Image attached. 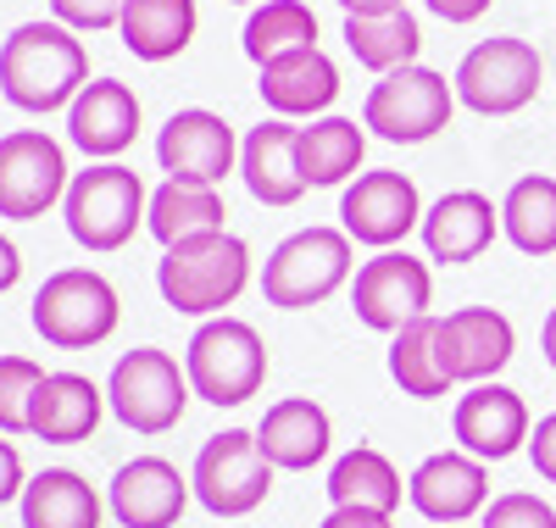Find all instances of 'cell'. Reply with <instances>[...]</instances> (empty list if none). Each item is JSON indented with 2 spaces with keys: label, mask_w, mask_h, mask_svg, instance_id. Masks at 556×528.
<instances>
[{
  "label": "cell",
  "mask_w": 556,
  "mask_h": 528,
  "mask_svg": "<svg viewBox=\"0 0 556 528\" xmlns=\"http://www.w3.org/2000/svg\"><path fill=\"white\" fill-rule=\"evenodd\" d=\"M156 162H162L167 178H184V184H223L240 167V146H235V128L217 112L190 106V112H173L162 123Z\"/></svg>",
  "instance_id": "9a60e30c"
},
{
  "label": "cell",
  "mask_w": 556,
  "mask_h": 528,
  "mask_svg": "<svg viewBox=\"0 0 556 528\" xmlns=\"http://www.w3.org/2000/svg\"><path fill=\"white\" fill-rule=\"evenodd\" d=\"M256 445H262V456H267L278 473H306V467H317L323 456H329L334 423H329V412H323L317 401L290 395V401H273V406L262 412Z\"/></svg>",
  "instance_id": "7402d4cb"
},
{
  "label": "cell",
  "mask_w": 556,
  "mask_h": 528,
  "mask_svg": "<svg viewBox=\"0 0 556 528\" xmlns=\"http://www.w3.org/2000/svg\"><path fill=\"white\" fill-rule=\"evenodd\" d=\"M340 228L356 246L395 251L412 228H424V201L406 173H356V184L340 196Z\"/></svg>",
  "instance_id": "4fadbf2b"
},
{
  "label": "cell",
  "mask_w": 556,
  "mask_h": 528,
  "mask_svg": "<svg viewBox=\"0 0 556 528\" xmlns=\"http://www.w3.org/2000/svg\"><path fill=\"white\" fill-rule=\"evenodd\" d=\"M262 101L278 112V117H317L334 106L340 95V67L317 51V45H301L290 56H273L262 67Z\"/></svg>",
  "instance_id": "603a6c76"
},
{
  "label": "cell",
  "mask_w": 556,
  "mask_h": 528,
  "mask_svg": "<svg viewBox=\"0 0 556 528\" xmlns=\"http://www.w3.org/2000/svg\"><path fill=\"white\" fill-rule=\"evenodd\" d=\"M429 12L440 23H479L490 12V0H429Z\"/></svg>",
  "instance_id": "ab89813d"
},
{
  "label": "cell",
  "mask_w": 556,
  "mask_h": 528,
  "mask_svg": "<svg viewBox=\"0 0 556 528\" xmlns=\"http://www.w3.org/2000/svg\"><path fill=\"white\" fill-rule=\"evenodd\" d=\"M190 390L212 406H245L267 384V345L262 334L240 317H206L184 351Z\"/></svg>",
  "instance_id": "5b68a950"
},
{
  "label": "cell",
  "mask_w": 556,
  "mask_h": 528,
  "mask_svg": "<svg viewBox=\"0 0 556 528\" xmlns=\"http://www.w3.org/2000/svg\"><path fill=\"white\" fill-rule=\"evenodd\" d=\"M123 7H128V0H51L56 23H62V28H78V34L117 28V23H123Z\"/></svg>",
  "instance_id": "d590c367"
},
{
  "label": "cell",
  "mask_w": 556,
  "mask_h": 528,
  "mask_svg": "<svg viewBox=\"0 0 556 528\" xmlns=\"http://www.w3.org/2000/svg\"><path fill=\"white\" fill-rule=\"evenodd\" d=\"M273 462L262 456L256 435H245V428H223V435H212L195 456V501L212 512V517H251L267 490H273Z\"/></svg>",
  "instance_id": "9c48e42d"
},
{
  "label": "cell",
  "mask_w": 556,
  "mask_h": 528,
  "mask_svg": "<svg viewBox=\"0 0 556 528\" xmlns=\"http://www.w3.org/2000/svg\"><path fill=\"white\" fill-rule=\"evenodd\" d=\"M456 101L479 117H513L540 89V51L529 39H479L456 67Z\"/></svg>",
  "instance_id": "30bf717a"
},
{
  "label": "cell",
  "mask_w": 556,
  "mask_h": 528,
  "mask_svg": "<svg viewBox=\"0 0 556 528\" xmlns=\"http://www.w3.org/2000/svg\"><path fill=\"white\" fill-rule=\"evenodd\" d=\"M190 373H184L167 351L156 345H139L128 356H117L112 378H106V406L123 428H134V435H167V428L184 423V412H190Z\"/></svg>",
  "instance_id": "8992f818"
},
{
  "label": "cell",
  "mask_w": 556,
  "mask_h": 528,
  "mask_svg": "<svg viewBox=\"0 0 556 528\" xmlns=\"http://www.w3.org/2000/svg\"><path fill=\"white\" fill-rule=\"evenodd\" d=\"M117 323H123V301L112 290V278L96 267H62L34 296V334L56 351L106 345Z\"/></svg>",
  "instance_id": "277c9868"
},
{
  "label": "cell",
  "mask_w": 556,
  "mask_h": 528,
  "mask_svg": "<svg viewBox=\"0 0 556 528\" xmlns=\"http://www.w3.org/2000/svg\"><path fill=\"white\" fill-rule=\"evenodd\" d=\"M23 490H28V473H23V456H17V445L0 435V506L7 501H23Z\"/></svg>",
  "instance_id": "74e56055"
},
{
  "label": "cell",
  "mask_w": 556,
  "mask_h": 528,
  "mask_svg": "<svg viewBox=\"0 0 556 528\" xmlns=\"http://www.w3.org/2000/svg\"><path fill=\"white\" fill-rule=\"evenodd\" d=\"M89 84V56L62 23H17L0 45V95L17 112H62Z\"/></svg>",
  "instance_id": "6da1fadb"
},
{
  "label": "cell",
  "mask_w": 556,
  "mask_h": 528,
  "mask_svg": "<svg viewBox=\"0 0 556 528\" xmlns=\"http://www.w3.org/2000/svg\"><path fill=\"white\" fill-rule=\"evenodd\" d=\"M351 278V234L345 228H301L285 246H273L262 267V296L278 312L323 306Z\"/></svg>",
  "instance_id": "52a82bcc"
},
{
  "label": "cell",
  "mask_w": 556,
  "mask_h": 528,
  "mask_svg": "<svg viewBox=\"0 0 556 528\" xmlns=\"http://www.w3.org/2000/svg\"><path fill=\"white\" fill-rule=\"evenodd\" d=\"M345 17H384V12H406V0H340Z\"/></svg>",
  "instance_id": "b9f144b4"
},
{
  "label": "cell",
  "mask_w": 556,
  "mask_h": 528,
  "mask_svg": "<svg viewBox=\"0 0 556 528\" xmlns=\"http://www.w3.org/2000/svg\"><path fill=\"white\" fill-rule=\"evenodd\" d=\"M406 501L424 512L429 523L456 528L468 517H484V506H490V473L468 451H434V456H424L412 467Z\"/></svg>",
  "instance_id": "e0dca14e"
},
{
  "label": "cell",
  "mask_w": 556,
  "mask_h": 528,
  "mask_svg": "<svg viewBox=\"0 0 556 528\" xmlns=\"http://www.w3.org/2000/svg\"><path fill=\"white\" fill-rule=\"evenodd\" d=\"M429 301H434V273L412 251H379L374 262H362L356 278H351L356 323L379 328V334H401L406 323L429 317Z\"/></svg>",
  "instance_id": "8fae6325"
},
{
  "label": "cell",
  "mask_w": 556,
  "mask_h": 528,
  "mask_svg": "<svg viewBox=\"0 0 556 528\" xmlns=\"http://www.w3.org/2000/svg\"><path fill=\"white\" fill-rule=\"evenodd\" d=\"M456 112V84H445L429 67H395L367 89L362 128H374L390 146H424L440 128H451Z\"/></svg>",
  "instance_id": "ba28073f"
},
{
  "label": "cell",
  "mask_w": 556,
  "mask_h": 528,
  "mask_svg": "<svg viewBox=\"0 0 556 528\" xmlns=\"http://www.w3.org/2000/svg\"><path fill=\"white\" fill-rule=\"evenodd\" d=\"M451 435L456 445L479 456V462H506V456H518L529 451V406L518 390H506V384H468V395L456 401L451 412Z\"/></svg>",
  "instance_id": "2e32d148"
},
{
  "label": "cell",
  "mask_w": 556,
  "mask_h": 528,
  "mask_svg": "<svg viewBox=\"0 0 556 528\" xmlns=\"http://www.w3.org/2000/svg\"><path fill=\"white\" fill-rule=\"evenodd\" d=\"M23 528H101V495L73 467H45L23 490Z\"/></svg>",
  "instance_id": "d4e9b609"
},
{
  "label": "cell",
  "mask_w": 556,
  "mask_h": 528,
  "mask_svg": "<svg viewBox=\"0 0 556 528\" xmlns=\"http://www.w3.org/2000/svg\"><path fill=\"white\" fill-rule=\"evenodd\" d=\"M501 234V206L479 189H451L424 212V251L429 262L462 267V262H479Z\"/></svg>",
  "instance_id": "d6986e66"
},
{
  "label": "cell",
  "mask_w": 556,
  "mask_h": 528,
  "mask_svg": "<svg viewBox=\"0 0 556 528\" xmlns=\"http://www.w3.org/2000/svg\"><path fill=\"white\" fill-rule=\"evenodd\" d=\"M45 384V367L28 356H0V435H28V406Z\"/></svg>",
  "instance_id": "836d02e7"
},
{
  "label": "cell",
  "mask_w": 556,
  "mask_h": 528,
  "mask_svg": "<svg viewBox=\"0 0 556 528\" xmlns=\"http://www.w3.org/2000/svg\"><path fill=\"white\" fill-rule=\"evenodd\" d=\"M106 417V390L84 373H45L28 406V435L45 445H84L96 440V428Z\"/></svg>",
  "instance_id": "ffe728a7"
},
{
  "label": "cell",
  "mask_w": 556,
  "mask_h": 528,
  "mask_svg": "<svg viewBox=\"0 0 556 528\" xmlns=\"http://www.w3.org/2000/svg\"><path fill=\"white\" fill-rule=\"evenodd\" d=\"M17 278H23V256H17V246H12V239L0 234V296H7Z\"/></svg>",
  "instance_id": "60d3db41"
},
{
  "label": "cell",
  "mask_w": 556,
  "mask_h": 528,
  "mask_svg": "<svg viewBox=\"0 0 556 528\" xmlns=\"http://www.w3.org/2000/svg\"><path fill=\"white\" fill-rule=\"evenodd\" d=\"M245 284H251V246L228 228L190 239V246H173L156 262V290L184 317H223V306L245 296Z\"/></svg>",
  "instance_id": "7a4b0ae2"
},
{
  "label": "cell",
  "mask_w": 556,
  "mask_h": 528,
  "mask_svg": "<svg viewBox=\"0 0 556 528\" xmlns=\"http://www.w3.org/2000/svg\"><path fill=\"white\" fill-rule=\"evenodd\" d=\"M501 234L513 239L523 256H551L556 251V178L529 173L506 189L501 201Z\"/></svg>",
  "instance_id": "4dcf8cb0"
},
{
  "label": "cell",
  "mask_w": 556,
  "mask_h": 528,
  "mask_svg": "<svg viewBox=\"0 0 556 528\" xmlns=\"http://www.w3.org/2000/svg\"><path fill=\"white\" fill-rule=\"evenodd\" d=\"M440 367L451 384H490L518 351V328L495 306H462L440 317Z\"/></svg>",
  "instance_id": "5bb4252c"
},
{
  "label": "cell",
  "mask_w": 556,
  "mask_h": 528,
  "mask_svg": "<svg viewBox=\"0 0 556 528\" xmlns=\"http://www.w3.org/2000/svg\"><path fill=\"white\" fill-rule=\"evenodd\" d=\"M190 495H195V485L167 456H134L106 485V506L123 528H178Z\"/></svg>",
  "instance_id": "ac0fdd59"
},
{
  "label": "cell",
  "mask_w": 556,
  "mask_h": 528,
  "mask_svg": "<svg viewBox=\"0 0 556 528\" xmlns=\"http://www.w3.org/2000/svg\"><path fill=\"white\" fill-rule=\"evenodd\" d=\"M345 45L367 73H395V67H417L424 51V28L412 12H384V17H345Z\"/></svg>",
  "instance_id": "f546056e"
},
{
  "label": "cell",
  "mask_w": 556,
  "mask_h": 528,
  "mask_svg": "<svg viewBox=\"0 0 556 528\" xmlns=\"http://www.w3.org/2000/svg\"><path fill=\"white\" fill-rule=\"evenodd\" d=\"M223 196L217 184H184V178H167L156 196H151V217L146 228L162 239V251L173 246H190V239H206V234H223Z\"/></svg>",
  "instance_id": "4316f807"
},
{
  "label": "cell",
  "mask_w": 556,
  "mask_h": 528,
  "mask_svg": "<svg viewBox=\"0 0 556 528\" xmlns=\"http://www.w3.org/2000/svg\"><path fill=\"white\" fill-rule=\"evenodd\" d=\"M295 134L285 117L273 123H256L240 146V178L245 189L262 201V206H295L306 196V178H301V162H295Z\"/></svg>",
  "instance_id": "cb8c5ba5"
},
{
  "label": "cell",
  "mask_w": 556,
  "mask_h": 528,
  "mask_svg": "<svg viewBox=\"0 0 556 528\" xmlns=\"http://www.w3.org/2000/svg\"><path fill=\"white\" fill-rule=\"evenodd\" d=\"M529 462L534 473L545 478V485H556V412H545L534 423V435H529Z\"/></svg>",
  "instance_id": "8d00e7d4"
},
{
  "label": "cell",
  "mask_w": 556,
  "mask_h": 528,
  "mask_svg": "<svg viewBox=\"0 0 556 528\" xmlns=\"http://www.w3.org/2000/svg\"><path fill=\"white\" fill-rule=\"evenodd\" d=\"M317 528H395L384 512H362V506H334L329 517H323Z\"/></svg>",
  "instance_id": "f35d334b"
},
{
  "label": "cell",
  "mask_w": 556,
  "mask_h": 528,
  "mask_svg": "<svg viewBox=\"0 0 556 528\" xmlns=\"http://www.w3.org/2000/svg\"><path fill=\"white\" fill-rule=\"evenodd\" d=\"M67 156L51 134L39 128H17L0 134V217L12 223H34L56 201H67Z\"/></svg>",
  "instance_id": "7c38bea8"
},
{
  "label": "cell",
  "mask_w": 556,
  "mask_h": 528,
  "mask_svg": "<svg viewBox=\"0 0 556 528\" xmlns=\"http://www.w3.org/2000/svg\"><path fill=\"white\" fill-rule=\"evenodd\" d=\"M62 217H67L73 246L106 256V251H123L128 239L139 234V223L151 217V196H146V184H139L134 167H123V162H96V167L73 173L67 201H62Z\"/></svg>",
  "instance_id": "3957f363"
},
{
  "label": "cell",
  "mask_w": 556,
  "mask_h": 528,
  "mask_svg": "<svg viewBox=\"0 0 556 528\" xmlns=\"http://www.w3.org/2000/svg\"><path fill=\"white\" fill-rule=\"evenodd\" d=\"M401 473H395V462L384 456V451H374V445H356V451H345L334 467H329V501L334 506H362V512H395L401 506Z\"/></svg>",
  "instance_id": "f1b7e54d"
},
{
  "label": "cell",
  "mask_w": 556,
  "mask_h": 528,
  "mask_svg": "<svg viewBox=\"0 0 556 528\" xmlns=\"http://www.w3.org/2000/svg\"><path fill=\"white\" fill-rule=\"evenodd\" d=\"M362 156H367V134L351 117H317L312 128L295 134V162H301L306 189L345 184L362 167Z\"/></svg>",
  "instance_id": "83f0119b"
},
{
  "label": "cell",
  "mask_w": 556,
  "mask_h": 528,
  "mask_svg": "<svg viewBox=\"0 0 556 528\" xmlns=\"http://www.w3.org/2000/svg\"><path fill=\"white\" fill-rule=\"evenodd\" d=\"M540 351H545V362L556 367V306H551V317H545V328H540Z\"/></svg>",
  "instance_id": "7bdbcfd3"
},
{
  "label": "cell",
  "mask_w": 556,
  "mask_h": 528,
  "mask_svg": "<svg viewBox=\"0 0 556 528\" xmlns=\"http://www.w3.org/2000/svg\"><path fill=\"white\" fill-rule=\"evenodd\" d=\"M195 23H201L195 0H128L117 34L139 62H173L190 51Z\"/></svg>",
  "instance_id": "484cf974"
},
{
  "label": "cell",
  "mask_w": 556,
  "mask_h": 528,
  "mask_svg": "<svg viewBox=\"0 0 556 528\" xmlns=\"http://www.w3.org/2000/svg\"><path fill=\"white\" fill-rule=\"evenodd\" d=\"M301 45H317V17L306 0H267L245 23V56L267 67L273 56H290Z\"/></svg>",
  "instance_id": "d6a6232c"
},
{
  "label": "cell",
  "mask_w": 556,
  "mask_h": 528,
  "mask_svg": "<svg viewBox=\"0 0 556 528\" xmlns=\"http://www.w3.org/2000/svg\"><path fill=\"white\" fill-rule=\"evenodd\" d=\"M440 317H417L406 323L401 334H390V378L401 384V395H417V401H440L451 395V378L440 367Z\"/></svg>",
  "instance_id": "1f68e13d"
},
{
  "label": "cell",
  "mask_w": 556,
  "mask_h": 528,
  "mask_svg": "<svg viewBox=\"0 0 556 528\" xmlns=\"http://www.w3.org/2000/svg\"><path fill=\"white\" fill-rule=\"evenodd\" d=\"M67 134H73V146L84 156H96V162H112L134 146V134H139V95L117 78H96V84H84V95L67 106Z\"/></svg>",
  "instance_id": "44dd1931"
},
{
  "label": "cell",
  "mask_w": 556,
  "mask_h": 528,
  "mask_svg": "<svg viewBox=\"0 0 556 528\" xmlns=\"http://www.w3.org/2000/svg\"><path fill=\"white\" fill-rule=\"evenodd\" d=\"M479 528H556V512H551V501H540L529 490H506L484 506Z\"/></svg>",
  "instance_id": "e575fe53"
}]
</instances>
